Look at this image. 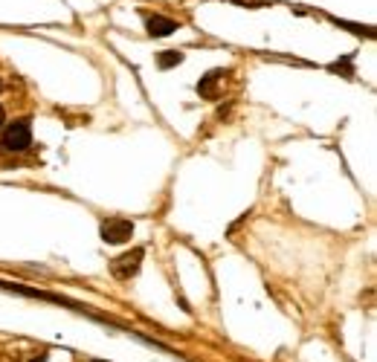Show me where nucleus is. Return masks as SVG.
<instances>
[{"label": "nucleus", "mask_w": 377, "mask_h": 362, "mask_svg": "<svg viewBox=\"0 0 377 362\" xmlns=\"http://www.w3.org/2000/svg\"><path fill=\"white\" fill-rule=\"evenodd\" d=\"M331 73L351 76V73H354V61H351V55H342V58H340V64H331Z\"/></svg>", "instance_id": "0eeeda50"}, {"label": "nucleus", "mask_w": 377, "mask_h": 362, "mask_svg": "<svg viewBox=\"0 0 377 362\" xmlns=\"http://www.w3.org/2000/svg\"><path fill=\"white\" fill-rule=\"evenodd\" d=\"M0 90H3V81H0Z\"/></svg>", "instance_id": "9d476101"}, {"label": "nucleus", "mask_w": 377, "mask_h": 362, "mask_svg": "<svg viewBox=\"0 0 377 362\" xmlns=\"http://www.w3.org/2000/svg\"><path fill=\"white\" fill-rule=\"evenodd\" d=\"M0 145L6 148V151L18 154V151H26L32 145V122L29 119H15L6 125L3 137H0Z\"/></svg>", "instance_id": "f03ea898"}, {"label": "nucleus", "mask_w": 377, "mask_h": 362, "mask_svg": "<svg viewBox=\"0 0 377 362\" xmlns=\"http://www.w3.org/2000/svg\"><path fill=\"white\" fill-rule=\"evenodd\" d=\"M142 258H145V246H134V250L122 252L119 258L110 261V275L117 278V282H131L134 275H140Z\"/></svg>", "instance_id": "f257e3e1"}, {"label": "nucleus", "mask_w": 377, "mask_h": 362, "mask_svg": "<svg viewBox=\"0 0 377 362\" xmlns=\"http://www.w3.org/2000/svg\"><path fill=\"white\" fill-rule=\"evenodd\" d=\"M99 235H102L105 243H113V246L128 243L131 235H134V221H128V218H105L102 226H99Z\"/></svg>", "instance_id": "7ed1b4c3"}, {"label": "nucleus", "mask_w": 377, "mask_h": 362, "mask_svg": "<svg viewBox=\"0 0 377 362\" xmlns=\"http://www.w3.org/2000/svg\"><path fill=\"white\" fill-rule=\"evenodd\" d=\"M183 53L180 49H162V53L157 55V67L160 70H171V67H177V64H183Z\"/></svg>", "instance_id": "423d86ee"}, {"label": "nucleus", "mask_w": 377, "mask_h": 362, "mask_svg": "<svg viewBox=\"0 0 377 362\" xmlns=\"http://www.w3.org/2000/svg\"><path fill=\"white\" fill-rule=\"evenodd\" d=\"M93 362H108V359H93Z\"/></svg>", "instance_id": "1a4fd4ad"}, {"label": "nucleus", "mask_w": 377, "mask_h": 362, "mask_svg": "<svg viewBox=\"0 0 377 362\" xmlns=\"http://www.w3.org/2000/svg\"><path fill=\"white\" fill-rule=\"evenodd\" d=\"M3 122H6V110H3V105H0V128H3Z\"/></svg>", "instance_id": "6e6552de"}, {"label": "nucleus", "mask_w": 377, "mask_h": 362, "mask_svg": "<svg viewBox=\"0 0 377 362\" xmlns=\"http://www.w3.org/2000/svg\"><path fill=\"white\" fill-rule=\"evenodd\" d=\"M145 29H149V35H151V38H166V35H171V32H177V29H180V24H177V21H171V18H166V15L145 12Z\"/></svg>", "instance_id": "20e7f679"}, {"label": "nucleus", "mask_w": 377, "mask_h": 362, "mask_svg": "<svg viewBox=\"0 0 377 362\" xmlns=\"http://www.w3.org/2000/svg\"><path fill=\"white\" fill-rule=\"evenodd\" d=\"M226 78V73L224 70H209L201 81H198V93L203 96V98H218L221 96V81Z\"/></svg>", "instance_id": "39448f33"}]
</instances>
